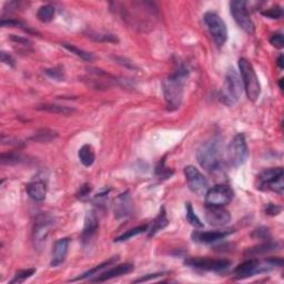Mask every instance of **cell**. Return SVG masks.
I'll return each mask as SVG.
<instances>
[{"label": "cell", "mask_w": 284, "mask_h": 284, "mask_svg": "<svg viewBox=\"0 0 284 284\" xmlns=\"http://www.w3.org/2000/svg\"><path fill=\"white\" fill-rule=\"evenodd\" d=\"M189 76L188 68L183 63L176 64L173 72L163 80V94L169 110H176L181 106L184 91V84Z\"/></svg>", "instance_id": "cell-1"}, {"label": "cell", "mask_w": 284, "mask_h": 284, "mask_svg": "<svg viewBox=\"0 0 284 284\" xmlns=\"http://www.w3.org/2000/svg\"><path fill=\"white\" fill-rule=\"evenodd\" d=\"M222 149L220 137H212L198 150V162L206 171H217L222 163Z\"/></svg>", "instance_id": "cell-2"}, {"label": "cell", "mask_w": 284, "mask_h": 284, "mask_svg": "<svg viewBox=\"0 0 284 284\" xmlns=\"http://www.w3.org/2000/svg\"><path fill=\"white\" fill-rule=\"evenodd\" d=\"M283 260L281 257H270L265 261H259L256 259H250L238 265L233 272V277L236 280H244L251 278L253 275L262 272H266L274 269L275 266H282Z\"/></svg>", "instance_id": "cell-3"}, {"label": "cell", "mask_w": 284, "mask_h": 284, "mask_svg": "<svg viewBox=\"0 0 284 284\" xmlns=\"http://www.w3.org/2000/svg\"><path fill=\"white\" fill-rule=\"evenodd\" d=\"M239 69L241 74V80H242L243 85V90H245L248 99L252 102L257 101L261 94V85L251 62L245 58H240Z\"/></svg>", "instance_id": "cell-4"}, {"label": "cell", "mask_w": 284, "mask_h": 284, "mask_svg": "<svg viewBox=\"0 0 284 284\" xmlns=\"http://www.w3.org/2000/svg\"><path fill=\"white\" fill-rule=\"evenodd\" d=\"M243 92V85L240 76L234 69H230L227 72L225 85L221 90V101L225 105L232 107L239 101L241 94Z\"/></svg>", "instance_id": "cell-5"}, {"label": "cell", "mask_w": 284, "mask_h": 284, "mask_svg": "<svg viewBox=\"0 0 284 284\" xmlns=\"http://www.w3.org/2000/svg\"><path fill=\"white\" fill-rule=\"evenodd\" d=\"M256 188L262 191L271 190L282 195L284 189L282 168H271V169L262 171L257 176Z\"/></svg>", "instance_id": "cell-6"}, {"label": "cell", "mask_w": 284, "mask_h": 284, "mask_svg": "<svg viewBox=\"0 0 284 284\" xmlns=\"http://www.w3.org/2000/svg\"><path fill=\"white\" fill-rule=\"evenodd\" d=\"M249 158V149L242 133H238L227 147V159L232 167L239 168L247 162Z\"/></svg>", "instance_id": "cell-7"}, {"label": "cell", "mask_w": 284, "mask_h": 284, "mask_svg": "<svg viewBox=\"0 0 284 284\" xmlns=\"http://www.w3.org/2000/svg\"><path fill=\"white\" fill-rule=\"evenodd\" d=\"M204 24L212 39L218 46H223L227 40V28L225 21L216 12L209 11L203 16Z\"/></svg>", "instance_id": "cell-8"}, {"label": "cell", "mask_w": 284, "mask_h": 284, "mask_svg": "<svg viewBox=\"0 0 284 284\" xmlns=\"http://www.w3.org/2000/svg\"><path fill=\"white\" fill-rule=\"evenodd\" d=\"M248 3L245 1H240V0H234V1L230 2V12L232 17H233L234 21L239 27L249 34L255 33V24L249 14Z\"/></svg>", "instance_id": "cell-9"}, {"label": "cell", "mask_w": 284, "mask_h": 284, "mask_svg": "<svg viewBox=\"0 0 284 284\" xmlns=\"http://www.w3.org/2000/svg\"><path fill=\"white\" fill-rule=\"evenodd\" d=\"M233 197L234 192L231 187L227 184H217L206 191L205 204L206 206H225L230 203Z\"/></svg>", "instance_id": "cell-10"}, {"label": "cell", "mask_w": 284, "mask_h": 284, "mask_svg": "<svg viewBox=\"0 0 284 284\" xmlns=\"http://www.w3.org/2000/svg\"><path fill=\"white\" fill-rule=\"evenodd\" d=\"M184 175H186L188 187L193 193L198 196H205L210 188L209 181L199 169H197L195 166H187L184 168Z\"/></svg>", "instance_id": "cell-11"}, {"label": "cell", "mask_w": 284, "mask_h": 284, "mask_svg": "<svg viewBox=\"0 0 284 284\" xmlns=\"http://www.w3.org/2000/svg\"><path fill=\"white\" fill-rule=\"evenodd\" d=\"M184 264L190 266L192 269H198L202 271H211V272H222L229 269L231 262L227 260H213L206 257H189L184 261Z\"/></svg>", "instance_id": "cell-12"}, {"label": "cell", "mask_w": 284, "mask_h": 284, "mask_svg": "<svg viewBox=\"0 0 284 284\" xmlns=\"http://www.w3.org/2000/svg\"><path fill=\"white\" fill-rule=\"evenodd\" d=\"M53 225L54 218L49 214H38L33 227V242L37 248H41V245L46 242Z\"/></svg>", "instance_id": "cell-13"}, {"label": "cell", "mask_w": 284, "mask_h": 284, "mask_svg": "<svg viewBox=\"0 0 284 284\" xmlns=\"http://www.w3.org/2000/svg\"><path fill=\"white\" fill-rule=\"evenodd\" d=\"M205 220L212 227H223L230 222L231 214L223 206H206Z\"/></svg>", "instance_id": "cell-14"}, {"label": "cell", "mask_w": 284, "mask_h": 284, "mask_svg": "<svg viewBox=\"0 0 284 284\" xmlns=\"http://www.w3.org/2000/svg\"><path fill=\"white\" fill-rule=\"evenodd\" d=\"M233 230H223V231H195L192 233V239L195 242L199 243H213L219 240L225 239L226 236L233 233Z\"/></svg>", "instance_id": "cell-15"}, {"label": "cell", "mask_w": 284, "mask_h": 284, "mask_svg": "<svg viewBox=\"0 0 284 284\" xmlns=\"http://www.w3.org/2000/svg\"><path fill=\"white\" fill-rule=\"evenodd\" d=\"M69 244H70V240H69L68 238L59 239L57 242L55 243L54 250H53V256H51V262H50L51 266L56 268V266H59L63 263L68 255Z\"/></svg>", "instance_id": "cell-16"}, {"label": "cell", "mask_w": 284, "mask_h": 284, "mask_svg": "<svg viewBox=\"0 0 284 284\" xmlns=\"http://www.w3.org/2000/svg\"><path fill=\"white\" fill-rule=\"evenodd\" d=\"M135 270V265L131 263H124L120 264L117 266H114V268L109 269L106 272H103L102 274L99 275L94 280H92V282H106L109 281V280H113L114 278H119L121 275H126L128 273L132 272Z\"/></svg>", "instance_id": "cell-17"}, {"label": "cell", "mask_w": 284, "mask_h": 284, "mask_svg": "<svg viewBox=\"0 0 284 284\" xmlns=\"http://www.w3.org/2000/svg\"><path fill=\"white\" fill-rule=\"evenodd\" d=\"M99 229V221L97 217L93 213H88L85 219V226L83 233H81V240H83L84 244L89 243L92 238L96 235L97 231Z\"/></svg>", "instance_id": "cell-18"}, {"label": "cell", "mask_w": 284, "mask_h": 284, "mask_svg": "<svg viewBox=\"0 0 284 284\" xmlns=\"http://www.w3.org/2000/svg\"><path fill=\"white\" fill-rule=\"evenodd\" d=\"M169 226V219L167 218L166 209L161 208L160 212H159L158 216L153 219V221L150 223V226H148V235L153 236L156 235L159 231H161Z\"/></svg>", "instance_id": "cell-19"}, {"label": "cell", "mask_w": 284, "mask_h": 284, "mask_svg": "<svg viewBox=\"0 0 284 284\" xmlns=\"http://www.w3.org/2000/svg\"><path fill=\"white\" fill-rule=\"evenodd\" d=\"M26 190H27L28 196L34 201L45 200L47 195V187L45 182L42 181H33L28 183Z\"/></svg>", "instance_id": "cell-20"}, {"label": "cell", "mask_w": 284, "mask_h": 284, "mask_svg": "<svg viewBox=\"0 0 284 284\" xmlns=\"http://www.w3.org/2000/svg\"><path fill=\"white\" fill-rule=\"evenodd\" d=\"M114 212L117 218H123L130 214L131 202L130 198H129L127 193H124V195H121L117 198V201H115L114 205Z\"/></svg>", "instance_id": "cell-21"}, {"label": "cell", "mask_w": 284, "mask_h": 284, "mask_svg": "<svg viewBox=\"0 0 284 284\" xmlns=\"http://www.w3.org/2000/svg\"><path fill=\"white\" fill-rule=\"evenodd\" d=\"M37 110L47 111V113H50V114H62V115H70L76 111L74 108H70V107L54 105V103H45V105L38 106Z\"/></svg>", "instance_id": "cell-22"}, {"label": "cell", "mask_w": 284, "mask_h": 284, "mask_svg": "<svg viewBox=\"0 0 284 284\" xmlns=\"http://www.w3.org/2000/svg\"><path fill=\"white\" fill-rule=\"evenodd\" d=\"M117 260H118V256H114V257H111L110 260L102 262L101 264H99V265H97V266H94V268L90 269L89 271H87V272L83 273V274H81L80 277H78V278L72 279L71 281H72V282H75V281H80V280L90 279L91 277H94V275H98V273L100 272V271L105 270L106 268H108V266H110V265H113L114 263H115V262H117Z\"/></svg>", "instance_id": "cell-23"}, {"label": "cell", "mask_w": 284, "mask_h": 284, "mask_svg": "<svg viewBox=\"0 0 284 284\" xmlns=\"http://www.w3.org/2000/svg\"><path fill=\"white\" fill-rule=\"evenodd\" d=\"M78 158L80 162L83 163L85 167H91L93 165L94 160H96V154L91 145L85 144L79 149Z\"/></svg>", "instance_id": "cell-24"}, {"label": "cell", "mask_w": 284, "mask_h": 284, "mask_svg": "<svg viewBox=\"0 0 284 284\" xmlns=\"http://www.w3.org/2000/svg\"><path fill=\"white\" fill-rule=\"evenodd\" d=\"M277 248H278V243H273L269 240L266 243L257 245V247H256V248L249 249V250H247V252H245V255L256 256H259V255H264V253H268L271 251H274Z\"/></svg>", "instance_id": "cell-25"}, {"label": "cell", "mask_w": 284, "mask_h": 284, "mask_svg": "<svg viewBox=\"0 0 284 284\" xmlns=\"http://www.w3.org/2000/svg\"><path fill=\"white\" fill-rule=\"evenodd\" d=\"M55 7L51 5H45L39 8V10L37 12V17L41 23H50L55 17Z\"/></svg>", "instance_id": "cell-26"}, {"label": "cell", "mask_w": 284, "mask_h": 284, "mask_svg": "<svg viewBox=\"0 0 284 284\" xmlns=\"http://www.w3.org/2000/svg\"><path fill=\"white\" fill-rule=\"evenodd\" d=\"M63 48H66L68 51H70L71 54H74L76 55L77 57H79L81 58L83 60H85V61H92V60H94V56L92 54H90L88 53V51H85L83 49H79L78 47H76L74 45H70V44H62L61 45Z\"/></svg>", "instance_id": "cell-27"}, {"label": "cell", "mask_w": 284, "mask_h": 284, "mask_svg": "<svg viewBox=\"0 0 284 284\" xmlns=\"http://www.w3.org/2000/svg\"><path fill=\"white\" fill-rule=\"evenodd\" d=\"M147 230H148V226L147 225L137 227H135V229L128 230V231L124 232L123 234L118 236V238H115L114 242H124V241H128L129 239L133 238V236L143 233V232H147Z\"/></svg>", "instance_id": "cell-28"}, {"label": "cell", "mask_w": 284, "mask_h": 284, "mask_svg": "<svg viewBox=\"0 0 284 284\" xmlns=\"http://www.w3.org/2000/svg\"><path fill=\"white\" fill-rule=\"evenodd\" d=\"M58 137V133L53 130H49V129H41V130L37 131V133H34V137L32 138L33 140H36L38 142H50L51 140L56 139Z\"/></svg>", "instance_id": "cell-29"}, {"label": "cell", "mask_w": 284, "mask_h": 284, "mask_svg": "<svg viewBox=\"0 0 284 284\" xmlns=\"http://www.w3.org/2000/svg\"><path fill=\"white\" fill-rule=\"evenodd\" d=\"M186 210H187L186 218H187L188 222L190 223L192 227H203L204 225L201 222L199 217H198L197 214L195 213V211H193V208H192V205H191L190 202H187V203H186Z\"/></svg>", "instance_id": "cell-30"}, {"label": "cell", "mask_w": 284, "mask_h": 284, "mask_svg": "<svg viewBox=\"0 0 284 284\" xmlns=\"http://www.w3.org/2000/svg\"><path fill=\"white\" fill-rule=\"evenodd\" d=\"M36 272V270L34 269H27V270H20L18 272H16L14 279L11 280L9 282L10 284H16V283H23L25 282L26 280L31 278L32 275Z\"/></svg>", "instance_id": "cell-31"}, {"label": "cell", "mask_w": 284, "mask_h": 284, "mask_svg": "<svg viewBox=\"0 0 284 284\" xmlns=\"http://www.w3.org/2000/svg\"><path fill=\"white\" fill-rule=\"evenodd\" d=\"M156 174L159 176V179H169L170 176L173 174V171H171L169 168L165 166V159H162L161 162L159 163V166L156 169Z\"/></svg>", "instance_id": "cell-32"}, {"label": "cell", "mask_w": 284, "mask_h": 284, "mask_svg": "<svg viewBox=\"0 0 284 284\" xmlns=\"http://www.w3.org/2000/svg\"><path fill=\"white\" fill-rule=\"evenodd\" d=\"M23 160V157L18 153H2L1 154V163L2 165H12V163H19Z\"/></svg>", "instance_id": "cell-33"}, {"label": "cell", "mask_w": 284, "mask_h": 284, "mask_svg": "<svg viewBox=\"0 0 284 284\" xmlns=\"http://www.w3.org/2000/svg\"><path fill=\"white\" fill-rule=\"evenodd\" d=\"M262 15L270 19H280L283 16V10L280 6H274L272 8H269L268 10L262 11Z\"/></svg>", "instance_id": "cell-34"}, {"label": "cell", "mask_w": 284, "mask_h": 284, "mask_svg": "<svg viewBox=\"0 0 284 284\" xmlns=\"http://www.w3.org/2000/svg\"><path fill=\"white\" fill-rule=\"evenodd\" d=\"M45 74L57 81H63L66 76H64L63 69L62 68H51V69H46Z\"/></svg>", "instance_id": "cell-35"}, {"label": "cell", "mask_w": 284, "mask_h": 284, "mask_svg": "<svg viewBox=\"0 0 284 284\" xmlns=\"http://www.w3.org/2000/svg\"><path fill=\"white\" fill-rule=\"evenodd\" d=\"M252 238L259 239V240H270V230L265 227H261L259 229H256L252 232Z\"/></svg>", "instance_id": "cell-36"}, {"label": "cell", "mask_w": 284, "mask_h": 284, "mask_svg": "<svg viewBox=\"0 0 284 284\" xmlns=\"http://www.w3.org/2000/svg\"><path fill=\"white\" fill-rule=\"evenodd\" d=\"M270 44L278 49L283 48V34L281 32L273 33L270 38Z\"/></svg>", "instance_id": "cell-37"}, {"label": "cell", "mask_w": 284, "mask_h": 284, "mask_svg": "<svg viewBox=\"0 0 284 284\" xmlns=\"http://www.w3.org/2000/svg\"><path fill=\"white\" fill-rule=\"evenodd\" d=\"M96 41H108V42H118V38L114 34H96V36H89Z\"/></svg>", "instance_id": "cell-38"}, {"label": "cell", "mask_w": 284, "mask_h": 284, "mask_svg": "<svg viewBox=\"0 0 284 284\" xmlns=\"http://www.w3.org/2000/svg\"><path fill=\"white\" fill-rule=\"evenodd\" d=\"M281 212V206L275 205L272 203L266 204L265 206V213L269 214V216H278V214Z\"/></svg>", "instance_id": "cell-39"}, {"label": "cell", "mask_w": 284, "mask_h": 284, "mask_svg": "<svg viewBox=\"0 0 284 284\" xmlns=\"http://www.w3.org/2000/svg\"><path fill=\"white\" fill-rule=\"evenodd\" d=\"M90 192H91V188H90L89 184H84V186L80 188L79 192L77 193V198L80 200H85V198H88Z\"/></svg>", "instance_id": "cell-40"}, {"label": "cell", "mask_w": 284, "mask_h": 284, "mask_svg": "<svg viewBox=\"0 0 284 284\" xmlns=\"http://www.w3.org/2000/svg\"><path fill=\"white\" fill-rule=\"evenodd\" d=\"M1 61L3 62V63H6V64H8V66H10V67H15V59L11 57V56L9 55V54H7V53H5V51H2L1 53Z\"/></svg>", "instance_id": "cell-41"}, {"label": "cell", "mask_w": 284, "mask_h": 284, "mask_svg": "<svg viewBox=\"0 0 284 284\" xmlns=\"http://www.w3.org/2000/svg\"><path fill=\"white\" fill-rule=\"evenodd\" d=\"M161 275H163V273L148 274V275H145V277H143V278H140V279L135 280V283H139V282H147V281H149V280H152V279L159 278V277H161Z\"/></svg>", "instance_id": "cell-42"}, {"label": "cell", "mask_w": 284, "mask_h": 284, "mask_svg": "<svg viewBox=\"0 0 284 284\" xmlns=\"http://www.w3.org/2000/svg\"><path fill=\"white\" fill-rule=\"evenodd\" d=\"M277 63H278V66L280 67V69H283V67H284V63H283V55H280V57L278 58Z\"/></svg>", "instance_id": "cell-43"}, {"label": "cell", "mask_w": 284, "mask_h": 284, "mask_svg": "<svg viewBox=\"0 0 284 284\" xmlns=\"http://www.w3.org/2000/svg\"><path fill=\"white\" fill-rule=\"evenodd\" d=\"M279 85H280V89H281V90L284 89V88H283V78L280 79V81H279Z\"/></svg>", "instance_id": "cell-44"}]
</instances>
